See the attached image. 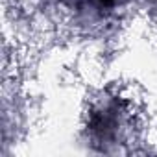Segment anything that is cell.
Returning a JSON list of instances; mask_svg holds the SVG:
<instances>
[{"label": "cell", "mask_w": 157, "mask_h": 157, "mask_svg": "<svg viewBox=\"0 0 157 157\" xmlns=\"http://www.w3.org/2000/svg\"><path fill=\"white\" fill-rule=\"evenodd\" d=\"M128 120V107L122 100H118L117 96L113 98H105L104 102H100L91 117H89V129L94 137V140L98 142H117L122 133H124V126Z\"/></svg>", "instance_id": "1"}, {"label": "cell", "mask_w": 157, "mask_h": 157, "mask_svg": "<svg viewBox=\"0 0 157 157\" xmlns=\"http://www.w3.org/2000/svg\"><path fill=\"white\" fill-rule=\"evenodd\" d=\"M70 6H74L76 10H91V11H104V10H111L117 0H67Z\"/></svg>", "instance_id": "2"}]
</instances>
